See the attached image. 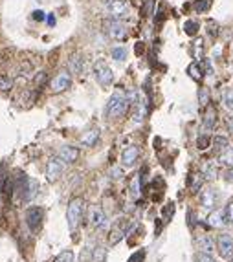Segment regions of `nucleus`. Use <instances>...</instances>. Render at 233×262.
I'll return each mask as SVG.
<instances>
[{"mask_svg":"<svg viewBox=\"0 0 233 262\" xmlns=\"http://www.w3.org/2000/svg\"><path fill=\"white\" fill-rule=\"evenodd\" d=\"M230 262H233V259H232V261H230Z\"/></svg>","mask_w":233,"mask_h":262,"instance_id":"nucleus-44","label":"nucleus"},{"mask_svg":"<svg viewBox=\"0 0 233 262\" xmlns=\"http://www.w3.org/2000/svg\"><path fill=\"white\" fill-rule=\"evenodd\" d=\"M35 83L39 84V86H42V84L46 83V74H44V72H40L39 75L35 77Z\"/></svg>","mask_w":233,"mask_h":262,"instance_id":"nucleus-39","label":"nucleus"},{"mask_svg":"<svg viewBox=\"0 0 233 262\" xmlns=\"http://www.w3.org/2000/svg\"><path fill=\"white\" fill-rule=\"evenodd\" d=\"M55 262H74V253H72L70 250L63 251V253L55 259Z\"/></svg>","mask_w":233,"mask_h":262,"instance_id":"nucleus-33","label":"nucleus"},{"mask_svg":"<svg viewBox=\"0 0 233 262\" xmlns=\"http://www.w3.org/2000/svg\"><path fill=\"white\" fill-rule=\"evenodd\" d=\"M37 191H39V184L35 182L33 178H30V182H28V189H26V194H24V200L26 202H30V200L37 194Z\"/></svg>","mask_w":233,"mask_h":262,"instance_id":"nucleus-24","label":"nucleus"},{"mask_svg":"<svg viewBox=\"0 0 233 262\" xmlns=\"http://www.w3.org/2000/svg\"><path fill=\"white\" fill-rule=\"evenodd\" d=\"M83 215H84V200L83 198L70 200L68 209H66V222H68V229L72 233L79 227L81 220H83Z\"/></svg>","mask_w":233,"mask_h":262,"instance_id":"nucleus-2","label":"nucleus"},{"mask_svg":"<svg viewBox=\"0 0 233 262\" xmlns=\"http://www.w3.org/2000/svg\"><path fill=\"white\" fill-rule=\"evenodd\" d=\"M213 150L217 156H222V154L230 150V140H228L226 136H215L213 138Z\"/></svg>","mask_w":233,"mask_h":262,"instance_id":"nucleus-18","label":"nucleus"},{"mask_svg":"<svg viewBox=\"0 0 233 262\" xmlns=\"http://www.w3.org/2000/svg\"><path fill=\"white\" fill-rule=\"evenodd\" d=\"M97 140H99V128H92V130H88V132L81 138V145H83V147H94L97 143Z\"/></svg>","mask_w":233,"mask_h":262,"instance_id":"nucleus-20","label":"nucleus"},{"mask_svg":"<svg viewBox=\"0 0 233 262\" xmlns=\"http://www.w3.org/2000/svg\"><path fill=\"white\" fill-rule=\"evenodd\" d=\"M40 222H42V209L39 207H30L26 211V224L32 231H39Z\"/></svg>","mask_w":233,"mask_h":262,"instance_id":"nucleus-11","label":"nucleus"},{"mask_svg":"<svg viewBox=\"0 0 233 262\" xmlns=\"http://www.w3.org/2000/svg\"><path fill=\"white\" fill-rule=\"evenodd\" d=\"M129 105H130L129 96L125 92H121V90H116L112 94V97L109 99V103H107V115H109L110 119H119V117H123L127 114Z\"/></svg>","mask_w":233,"mask_h":262,"instance_id":"nucleus-1","label":"nucleus"},{"mask_svg":"<svg viewBox=\"0 0 233 262\" xmlns=\"http://www.w3.org/2000/svg\"><path fill=\"white\" fill-rule=\"evenodd\" d=\"M70 84H72V77L68 72H61V74H57V75L53 77V81H52V92L53 94H61V92H65V90L70 88Z\"/></svg>","mask_w":233,"mask_h":262,"instance_id":"nucleus-9","label":"nucleus"},{"mask_svg":"<svg viewBox=\"0 0 233 262\" xmlns=\"http://www.w3.org/2000/svg\"><path fill=\"white\" fill-rule=\"evenodd\" d=\"M226 123H228V128H230V132L233 134V115H230V117H228Z\"/></svg>","mask_w":233,"mask_h":262,"instance_id":"nucleus-41","label":"nucleus"},{"mask_svg":"<svg viewBox=\"0 0 233 262\" xmlns=\"http://www.w3.org/2000/svg\"><path fill=\"white\" fill-rule=\"evenodd\" d=\"M138 156H140V149L136 145H129L121 154V165L123 167H132L136 163Z\"/></svg>","mask_w":233,"mask_h":262,"instance_id":"nucleus-13","label":"nucleus"},{"mask_svg":"<svg viewBox=\"0 0 233 262\" xmlns=\"http://www.w3.org/2000/svg\"><path fill=\"white\" fill-rule=\"evenodd\" d=\"M112 59L117 61V63H121L127 59V50H125L123 46H116V48H112Z\"/></svg>","mask_w":233,"mask_h":262,"instance_id":"nucleus-27","label":"nucleus"},{"mask_svg":"<svg viewBox=\"0 0 233 262\" xmlns=\"http://www.w3.org/2000/svg\"><path fill=\"white\" fill-rule=\"evenodd\" d=\"M224 211H226V218H228V224H233V200H230L224 207Z\"/></svg>","mask_w":233,"mask_h":262,"instance_id":"nucleus-36","label":"nucleus"},{"mask_svg":"<svg viewBox=\"0 0 233 262\" xmlns=\"http://www.w3.org/2000/svg\"><path fill=\"white\" fill-rule=\"evenodd\" d=\"M198 103H200V107H207V103H209V90L207 88L198 90Z\"/></svg>","mask_w":233,"mask_h":262,"instance_id":"nucleus-32","label":"nucleus"},{"mask_svg":"<svg viewBox=\"0 0 233 262\" xmlns=\"http://www.w3.org/2000/svg\"><path fill=\"white\" fill-rule=\"evenodd\" d=\"M105 9L110 15V19H119L127 15L129 6L125 0H105Z\"/></svg>","mask_w":233,"mask_h":262,"instance_id":"nucleus-6","label":"nucleus"},{"mask_svg":"<svg viewBox=\"0 0 233 262\" xmlns=\"http://www.w3.org/2000/svg\"><path fill=\"white\" fill-rule=\"evenodd\" d=\"M127 229H129V222L121 218V220H117L116 224L112 225V231H110V237H109V242L110 244H117L121 238L127 235Z\"/></svg>","mask_w":233,"mask_h":262,"instance_id":"nucleus-10","label":"nucleus"},{"mask_svg":"<svg viewBox=\"0 0 233 262\" xmlns=\"http://www.w3.org/2000/svg\"><path fill=\"white\" fill-rule=\"evenodd\" d=\"M103 30L112 40H123L127 37V28L117 19H107L103 22Z\"/></svg>","mask_w":233,"mask_h":262,"instance_id":"nucleus-3","label":"nucleus"},{"mask_svg":"<svg viewBox=\"0 0 233 262\" xmlns=\"http://www.w3.org/2000/svg\"><path fill=\"white\" fill-rule=\"evenodd\" d=\"M147 114V109H145V101L140 99V103H136V112H134V121L136 123H142L143 117Z\"/></svg>","mask_w":233,"mask_h":262,"instance_id":"nucleus-25","label":"nucleus"},{"mask_svg":"<svg viewBox=\"0 0 233 262\" xmlns=\"http://www.w3.org/2000/svg\"><path fill=\"white\" fill-rule=\"evenodd\" d=\"M209 145H211V138H209V134L198 136V140H196V147L200 149V150H206Z\"/></svg>","mask_w":233,"mask_h":262,"instance_id":"nucleus-30","label":"nucleus"},{"mask_svg":"<svg viewBox=\"0 0 233 262\" xmlns=\"http://www.w3.org/2000/svg\"><path fill=\"white\" fill-rule=\"evenodd\" d=\"M217 251L220 253L222 259L232 261L233 259V237L228 233H222L217 237Z\"/></svg>","mask_w":233,"mask_h":262,"instance_id":"nucleus-5","label":"nucleus"},{"mask_svg":"<svg viewBox=\"0 0 233 262\" xmlns=\"http://www.w3.org/2000/svg\"><path fill=\"white\" fill-rule=\"evenodd\" d=\"M196 246L204 253H211L213 250H217V244H213V240L207 237V235H200V237L196 238Z\"/></svg>","mask_w":233,"mask_h":262,"instance_id":"nucleus-19","label":"nucleus"},{"mask_svg":"<svg viewBox=\"0 0 233 262\" xmlns=\"http://www.w3.org/2000/svg\"><path fill=\"white\" fill-rule=\"evenodd\" d=\"M59 158L65 161V163H76L79 158V149L72 147V145H65L59 150Z\"/></svg>","mask_w":233,"mask_h":262,"instance_id":"nucleus-16","label":"nucleus"},{"mask_svg":"<svg viewBox=\"0 0 233 262\" xmlns=\"http://www.w3.org/2000/svg\"><path fill=\"white\" fill-rule=\"evenodd\" d=\"M226 224H228V218L224 209H213V211L207 215V225H211L215 229H219V227H222V225Z\"/></svg>","mask_w":233,"mask_h":262,"instance_id":"nucleus-12","label":"nucleus"},{"mask_svg":"<svg viewBox=\"0 0 233 262\" xmlns=\"http://www.w3.org/2000/svg\"><path fill=\"white\" fill-rule=\"evenodd\" d=\"M219 161H220V165H226L232 169L233 167V149H230V150H226L222 156H219Z\"/></svg>","mask_w":233,"mask_h":262,"instance_id":"nucleus-28","label":"nucleus"},{"mask_svg":"<svg viewBox=\"0 0 233 262\" xmlns=\"http://www.w3.org/2000/svg\"><path fill=\"white\" fill-rule=\"evenodd\" d=\"M94 75H96V81L101 86H109L114 81V72H112V68L105 61H97L94 64Z\"/></svg>","mask_w":233,"mask_h":262,"instance_id":"nucleus-4","label":"nucleus"},{"mask_svg":"<svg viewBox=\"0 0 233 262\" xmlns=\"http://www.w3.org/2000/svg\"><path fill=\"white\" fill-rule=\"evenodd\" d=\"M204 174L202 173H196V174H193V178H191V182H189V187H191V191L193 192H198L200 191V187H202V184H204Z\"/></svg>","mask_w":233,"mask_h":262,"instance_id":"nucleus-23","label":"nucleus"},{"mask_svg":"<svg viewBox=\"0 0 233 262\" xmlns=\"http://www.w3.org/2000/svg\"><path fill=\"white\" fill-rule=\"evenodd\" d=\"M130 191H132L134 196L140 194V176H134V178H132V182H130Z\"/></svg>","mask_w":233,"mask_h":262,"instance_id":"nucleus-35","label":"nucleus"},{"mask_svg":"<svg viewBox=\"0 0 233 262\" xmlns=\"http://www.w3.org/2000/svg\"><path fill=\"white\" fill-rule=\"evenodd\" d=\"M209 4H211V0H196V2H194V7H196V11L204 13L209 9Z\"/></svg>","mask_w":233,"mask_h":262,"instance_id":"nucleus-34","label":"nucleus"},{"mask_svg":"<svg viewBox=\"0 0 233 262\" xmlns=\"http://www.w3.org/2000/svg\"><path fill=\"white\" fill-rule=\"evenodd\" d=\"M0 88H4V90L7 88V83L4 81V79H2V77H0Z\"/></svg>","mask_w":233,"mask_h":262,"instance_id":"nucleus-43","label":"nucleus"},{"mask_svg":"<svg viewBox=\"0 0 233 262\" xmlns=\"http://www.w3.org/2000/svg\"><path fill=\"white\" fill-rule=\"evenodd\" d=\"M184 30L188 33L189 37H194L196 33H198V22H194V20H188L186 24H184Z\"/></svg>","mask_w":233,"mask_h":262,"instance_id":"nucleus-29","label":"nucleus"},{"mask_svg":"<svg viewBox=\"0 0 233 262\" xmlns=\"http://www.w3.org/2000/svg\"><path fill=\"white\" fill-rule=\"evenodd\" d=\"M222 103H224V107H226L228 110H232L233 112V88L224 90V94H222Z\"/></svg>","mask_w":233,"mask_h":262,"instance_id":"nucleus-26","label":"nucleus"},{"mask_svg":"<svg viewBox=\"0 0 233 262\" xmlns=\"http://www.w3.org/2000/svg\"><path fill=\"white\" fill-rule=\"evenodd\" d=\"M33 19L39 20V22H42V20L46 19V13H44V11H40V9H37V11H33Z\"/></svg>","mask_w":233,"mask_h":262,"instance_id":"nucleus-38","label":"nucleus"},{"mask_svg":"<svg viewBox=\"0 0 233 262\" xmlns=\"http://www.w3.org/2000/svg\"><path fill=\"white\" fill-rule=\"evenodd\" d=\"M200 205L204 209H211V211L215 209V205H217V192L211 187H207V189H204L200 192Z\"/></svg>","mask_w":233,"mask_h":262,"instance_id":"nucleus-15","label":"nucleus"},{"mask_svg":"<svg viewBox=\"0 0 233 262\" xmlns=\"http://www.w3.org/2000/svg\"><path fill=\"white\" fill-rule=\"evenodd\" d=\"M92 251H94V250H92L90 246H86V248L83 250V253H81V261H83V262L90 261V259H92Z\"/></svg>","mask_w":233,"mask_h":262,"instance_id":"nucleus-37","label":"nucleus"},{"mask_svg":"<svg viewBox=\"0 0 233 262\" xmlns=\"http://www.w3.org/2000/svg\"><path fill=\"white\" fill-rule=\"evenodd\" d=\"M188 74H189V77H191V79H194V81H196V83H200L202 81V70H200V66H198V63H191L188 66Z\"/></svg>","mask_w":233,"mask_h":262,"instance_id":"nucleus-22","label":"nucleus"},{"mask_svg":"<svg viewBox=\"0 0 233 262\" xmlns=\"http://www.w3.org/2000/svg\"><path fill=\"white\" fill-rule=\"evenodd\" d=\"M200 169H202V174H204V178L206 180L217 178V169H215V165L211 163V161H204Z\"/></svg>","mask_w":233,"mask_h":262,"instance_id":"nucleus-21","label":"nucleus"},{"mask_svg":"<svg viewBox=\"0 0 233 262\" xmlns=\"http://www.w3.org/2000/svg\"><path fill=\"white\" fill-rule=\"evenodd\" d=\"M68 68H70L72 74H76V75H84V59L76 53V55H72L70 63H68Z\"/></svg>","mask_w":233,"mask_h":262,"instance_id":"nucleus-17","label":"nucleus"},{"mask_svg":"<svg viewBox=\"0 0 233 262\" xmlns=\"http://www.w3.org/2000/svg\"><path fill=\"white\" fill-rule=\"evenodd\" d=\"M65 171V161L61 160V158H52V160L48 161V165H46V178L50 180V182H57L61 178V174Z\"/></svg>","mask_w":233,"mask_h":262,"instance_id":"nucleus-7","label":"nucleus"},{"mask_svg":"<svg viewBox=\"0 0 233 262\" xmlns=\"http://www.w3.org/2000/svg\"><path fill=\"white\" fill-rule=\"evenodd\" d=\"M217 123V112L213 107H207V112L204 115V121H202V134H211Z\"/></svg>","mask_w":233,"mask_h":262,"instance_id":"nucleus-14","label":"nucleus"},{"mask_svg":"<svg viewBox=\"0 0 233 262\" xmlns=\"http://www.w3.org/2000/svg\"><path fill=\"white\" fill-rule=\"evenodd\" d=\"M194 262H217L211 257V253H204V251H198V253H194Z\"/></svg>","mask_w":233,"mask_h":262,"instance_id":"nucleus-31","label":"nucleus"},{"mask_svg":"<svg viewBox=\"0 0 233 262\" xmlns=\"http://www.w3.org/2000/svg\"><path fill=\"white\" fill-rule=\"evenodd\" d=\"M88 220H90L92 227H96V229H105V227H107V224H109L107 215H105V211L101 209V207H99V205H92V207H90Z\"/></svg>","mask_w":233,"mask_h":262,"instance_id":"nucleus-8","label":"nucleus"},{"mask_svg":"<svg viewBox=\"0 0 233 262\" xmlns=\"http://www.w3.org/2000/svg\"><path fill=\"white\" fill-rule=\"evenodd\" d=\"M46 20H48V24L50 26H55V17H53V13H50V15L46 17Z\"/></svg>","mask_w":233,"mask_h":262,"instance_id":"nucleus-42","label":"nucleus"},{"mask_svg":"<svg viewBox=\"0 0 233 262\" xmlns=\"http://www.w3.org/2000/svg\"><path fill=\"white\" fill-rule=\"evenodd\" d=\"M224 178H226V182H230V184H233V167L232 169H228L226 174H224Z\"/></svg>","mask_w":233,"mask_h":262,"instance_id":"nucleus-40","label":"nucleus"}]
</instances>
